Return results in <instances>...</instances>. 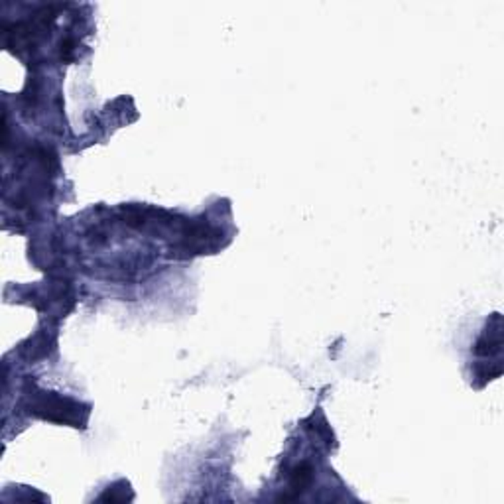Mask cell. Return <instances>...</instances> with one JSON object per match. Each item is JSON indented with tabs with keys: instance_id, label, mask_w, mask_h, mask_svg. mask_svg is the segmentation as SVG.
Returning <instances> with one entry per match:
<instances>
[{
	"instance_id": "1",
	"label": "cell",
	"mask_w": 504,
	"mask_h": 504,
	"mask_svg": "<svg viewBox=\"0 0 504 504\" xmlns=\"http://www.w3.org/2000/svg\"><path fill=\"white\" fill-rule=\"evenodd\" d=\"M311 480H313V467H311V463L303 461V463L296 465L292 473H290V477H288L290 490H292L290 498H296L298 495H301L311 485Z\"/></svg>"
}]
</instances>
